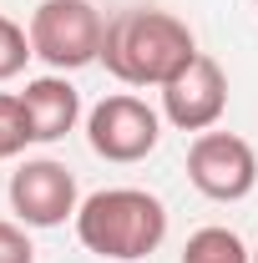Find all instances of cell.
Listing matches in <instances>:
<instances>
[{"label":"cell","instance_id":"cell-6","mask_svg":"<svg viewBox=\"0 0 258 263\" xmlns=\"http://www.w3.org/2000/svg\"><path fill=\"white\" fill-rule=\"evenodd\" d=\"M223 111H228V76L202 51L162 86V117L177 132H213Z\"/></svg>","mask_w":258,"mask_h":263},{"label":"cell","instance_id":"cell-4","mask_svg":"<svg viewBox=\"0 0 258 263\" xmlns=\"http://www.w3.org/2000/svg\"><path fill=\"white\" fill-rule=\"evenodd\" d=\"M188 182L213 202H243L258 187V157L233 132H197L188 147Z\"/></svg>","mask_w":258,"mask_h":263},{"label":"cell","instance_id":"cell-14","mask_svg":"<svg viewBox=\"0 0 258 263\" xmlns=\"http://www.w3.org/2000/svg\"><path fill=\"white\" fill-rule=\"evenodd\" d=\"M253 5H258V0H253Z\"/></svg>","mask_w":258,"mask_h":263},{"label":"cell","instance_id":"cell-10","mask_svg":"<svg viewBox=\"0 0 258 263\" xmlns=\"http://www.w3.org/2000/svg\"><path fill=\"white\" fill-rule=\"evenodd\" d=\"M31 56H35V51H31V31H21L10 15H0V81L21 76Z\"/></svg>","mask_w":258,"mask_h":263},{"label":"cell","instance_id":"cell-9","mask_svg":"<svg viewBox=\"0 0 258 263\" xmlns=\"http://www.w3.org/2000/svg\"><path fill=\"white\" fill-rule=\"evenodd\" d=\"M182 263H253V253L233 228H197L182 248Z\"/></svg>","mask_w":258,"mask_h":263},{"label":"cell","instance_id":"cell-12","mask_svg":"<svg viewBox=\"0 0 258 263\" xmlns=\"http://www.w3.org/2000/svg\"><path fill=\"white\" fill-rule=\"evenodd\" d=\"M0 263H35V248L26 238V228H15L5 218H0Z\"/></svg>","mask_w":258,"mask_h":263},{"label":"cell","instance_id":"cell-1","mask_svg":"<svg viewBox=\"0 0 258 263\" xmlns=\"http://www.w3.org/2000/svg\"><path fill=\"white\" fill-rule=\"evenodd\" d=\"M197 56V41L188 21H177L172 10L152 5H132L122 15L106 21L101 35V66L122 81V86H167L182 66Z\"/></svg>","mask_w":258,"mask_h":263},{"label":"cell","instance_id":"cell-7","mask_svg":"<svg viewBox=\"0 0 258 263\" xmlns=\"http://www.w3.org/2000/svg\"><path fill=\"white\" fill-rule=\"evenodd\" d=\"M10 208L26 228H61L66 218H76V177L71 167L56 157H35V162L15 167L10 177Z\"/></svg>","mask_w":258,"mask_h":263},{"label":"cell","instance_id":"cell-13","mask_svg":"<svg viewBox=\"0 0 258 263\" xmlns=\"http://www.w3.org/2000/svg\"><path fill=\"white\" fill-rule=\"evenodd\" d=\"M253 263H258V253H253Z\"/></svg>","mask_w":258,"mask_h":263},{"label":"cell","instance_id":"cell-5","mask_svg":"<svg viewBox=\"0 0 258 263\" xmlns=\"http://www.w3.org/2000/svg\"><path fill=\"white\" fill-rule=\"evenodd\" d=\"M157 137H162L157 111L142 97H127V91L97 101L91 117H86V142H91V152L106 157V162H142L157 147Z\"/></svg>","mask_w":258,"mask_h":263},{"label":"cell","instance_id":"cell-3","mask_svg":"<svg viewBox=\"0 0 258 263\" xmlns=\"http://www.w3.org/2000/svg\"><path fill=\"white\" fill-rule=\"evenodd\" d=\"M101 35L106 21L91 0H41L31 15V51L56 76L101 61Z\"/></svg>","mask_w":258,"mask_h":263},{"label":"cell","instance_id":"cell-11","mask_svg":"<svg viewBox=\"0 0 258 263\" xmlns=\"http://www.w3.org/2000/svg\"><path fill=\"white\" fill-rule=\"evenodd\" d=\"M26 142H31V127H26L21 97H5L0 91V157H15Z\"/></svg>","mask_w":258,"mask_h":263},{"label":"cell","instance_id":"cell-2","mask_svg":"<svg viewBox=\"0 0 258 263\" xmlns=\"http://www.w3.org/2000/svg\"><path fill=\"white\" fill-rule=\"evenodd\" d=\"M76 238L86 253L112 263L147 258L167 238V208L142 187H101L76 208Z\"/></svg>","mask_w":258,"mask_h":263},{"label":"cell","instance_id":"cell-8","mask_svg":"<svg viewBox=\"0 0 258 263\" xmlns=\"http://www.w3.org/2000/svg\"><path fill=\"white\" fill-rule=\"evenodd\" d=\"M21 111H26L31 142H61L81 117V97L66 76H35L21 91Z\"/></svg>","mask_w":258,"mask_h":263}]
</instances>
